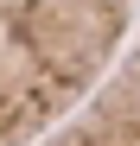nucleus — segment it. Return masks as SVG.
<instances>
[{
    "mask_svg": "<svg viewBox=\"0 0 140 146\" xmlns=\"http://www.w3.org/2000/svg\"><path fill=\"white\" fill-rule=\"evenodd\" d=\"M38 146H140V38Z\"/></svg>",
    "mask_w": 140,
    "mask_h": 146,
    "instance_id": "f03ea898",
    "label": "nucleus"
},
{
    "mask_svg": "<svg viewBox=\"0 0 140 146\" xmlns=\"http://www.w3.org/2000/svg\"><path fill=\"white\" fill-rule=\"evenodd\" d=\"M140 0H0V146H38L127 44Z\"/></svg>",
    "mask_w": 140,
    "mask_h": 146,
    "instance_id": "f257e3e1",
    "label": "nucleus"
}]
</instances>
